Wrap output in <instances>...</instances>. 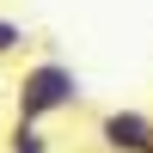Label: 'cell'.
I'll use <instances>...</instances> for the list:
<instances>
[{
  "label": "cell",
  "mask_w": 153,
  "mask_h": 153,
  "mask_svg": "<svg viewBox=\"0 0 153 153\" xmlns=\"http://www.w3.org/2000/svg\"><path fill=\"white\" fill-rule=\"evenodd\" d=\"M80 98H86V86H80V74H74L68 61L61 55H37V61H25L19 80H12V117L49 129L55 117L80 110Z\"/></svg>",
  "instance_id": "obj_1"
},
{
  "label": "cell",
  "mask_w": 153,
  "mask_h": 153,
  "mask_svg": "<svg viewBox=\"0 0 153 153\" xmlns=\"http://www.w3.org/2000/svg\"><path fill=\"white\" fill-rule=\"evenodd\" d=\"M98 147L104 153H147L153 147V117L147 110H104L98 117Z\"/></svg>",
  "instance_id": "obj_2"
},
{
  "label": "cell",
  "mask_w": 153,
  "mask_h": 153,
  "mask_svg": "<svg viewBox=\"0 0 153 153\" xmlns=\"http://www.w3.org/2000/svg\"><path fill=\"white\" fill-rule=\"evenodd\" d=\"M0 147H6V153H55L49 129H43V123H25V117H12V123H6Z\"/></svg>",
  "instance_id": "obj_3"
},
{
  "label": "cell",
  "mask_w": 153,
  "mask_h": 153,
  "mask_svg": "<svg viewBox=\"0 0 153 153\" xmlns=\"http://www.w3.org/2000/svg\"><path fill=\"white\" fill-rule=\"evenodd\" d=\"M25 49H31V31H25L19 19H6V12H0V61L25 55Z\"/></svg>",
  "instance_id": "obj_4"
},
{
  "label": "cell",
  "mask_w": 153,
  "mask_h": 153,
  "mask_svg": "<svg viewBox=\"0 0 153 153\" xmlns=\"http://www.w3.org/2000/svg\"><path fill=\"white\" fill-rule=\"evenodd\" d=\"M147 153H153V147H147Z\"/></svg>",
  "instance_id": "obj_5"
}]
</instances>
